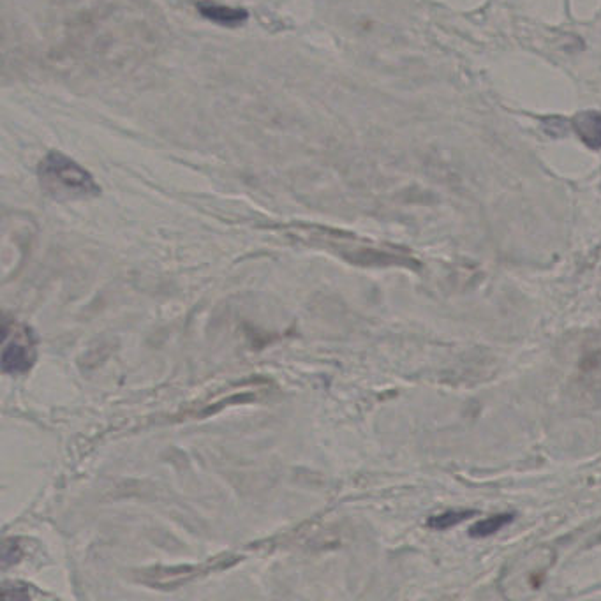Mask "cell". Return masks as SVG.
Here are the masks:
<instances>
[{
  "mask_svg": "<svg viewBox=\"0 0 601 601\" xmlns=\"http://www.w3.org/2000/svg\"><path fill=\"white\" fill-rule=\"evenodd\" d=\"M38 179L41 189L53 200H90L101 194L90 171L59 150H52L41 159Z\"/></svg>",
  "mask_w": 601,
  "mask_h": 601,
  "instance_id": "obj_1",
  "label": "cell"
},
{
  "mask_svg": "<svg viewBox=\"0 0 601 601\" xmlns=\"http://www.w3.org/2000/svg\"><path fill=\"white\" fill-rule=\"evenodd\" d=\"M2 371L6 374H25L36 362V339L32 330L23 325H8L4 328L2 348Z\"/></svg>",
  "mask_w": 601,
  "mask_h": 601,
  "instance_id": "obj_2",
  "label": "cell"
},
{
  "mask_svg": "<svg viewBox=\"0 0 601 601\" xmlns=\"http://www.w3.org/2000/svg\"><path fill=\"white\" fill-rule=\"evenodd\" d=\"M196 9H198L201 18H205L207 22L226 27V29H237L249 20L247 9L231 8V6H224V4L212 2V0H198Z\"/></svg>",
  "mask_w": 601,
  "mask_h": 601,
  "instance_id": "obj_3",
  "label": "cell"
},
{
  "mask_svg": "<svg viewBox=\"0 0 601 601\" xmlns=\"http://www.w3.org/2000/svg\"><path fill=\"white\" fill-rule=\"evenodd\" d=\"M572 127L589 149H601V113L580 112L572 119Z\"/></svg>",
  "mask_w": 601,
  "mask_h": 601,
  "instance_id": "obj_4",
  "label": "cell"
},
{
  "mask_svg": "<svg viewBox=\"0 0 601 601\" xmlns=\"http://www.w3.org/2000/svg\"><path fill=\"white\" fill-rule=\"evenodd\" d=\"M512 522V513L492 515L489 519H483L480 520V522H476L475 526L469 529V536H471V538H487V536L496 535L498 531H501V529L508 526V524H512Z\"/></svg>",
  "mask_w": 601,
  "mask_h": 601,
  "instance_id": "obj_5",
  "label": "cell"
},
{
  "mask_svg": "<svg viewBox=\"0 0 601 601\" xmlns=\"http://www.w3.org/2000/svg\"><path fill=\"white\" fill-rule=\"evenodd\" d=\"M473 515H475V512H471V510H466V512H445L429 519L427 526L432 527V529H438V531H443V529L457 526L459 522H464V520L473 517Z\"/></svg>",
  "mask_w": 601,
  "mask_h": 601,
  "instance_id": "obj_6",
  "label": "cell"
},
{
  "mask_svg": "<svg viewBox=\"0 0 601 601\" xmlns=\"http://www.w3.org/2000/svg\"><path fill=\"white\" fill-rule=\"evenodd\" d=\"M20 556H22V550H20V545H16L15 540L4 543V547H2V564H4V568L18 561V557Z\"/></svg>",
  "mask_w": 601,
  "mask_h": 601,
  "instance_id": "obj_7",
  "label": "cell"
}]
</instances>
